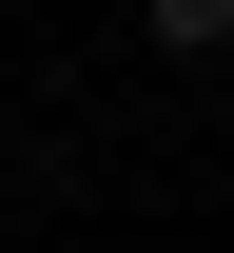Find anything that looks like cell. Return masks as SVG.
<instances>
[{
    "label": "cell",
    "instance_id": "6da1fadb",
    "mask_svg": "<svg viewBox=\"0 0 234 253\" xmlns=\"http://www.w3.org/2000/svg\"><path fill=\"white\" fill-rule=\"evenodd\" d=\"M137 20H156V39H234V0H137Z\"/></svg>",
    "mask_w": 234,
    "mask_h": 253
}]
</instances>
